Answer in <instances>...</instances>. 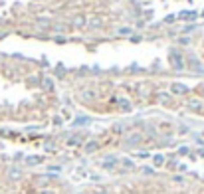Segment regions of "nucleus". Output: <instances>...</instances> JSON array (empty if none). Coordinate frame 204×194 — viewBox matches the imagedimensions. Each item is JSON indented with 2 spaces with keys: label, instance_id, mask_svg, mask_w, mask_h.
I'll list each match as a JSON object with an SVG mask.
<instances>
[{
  "label": "nucleus",
  "instance_id": "obj_1",
  "mask_svg": "<svg viewBox=\"0 0 204 194\" xmlns=\"http://www.w3.org/2000/svg\"><path fill=\"white\" fill-rule=\"evenodd\" d=\"M172 61H174V66H176V68H182V59H180V56H178V54H172Z\"/></svg>",
  "mask_w": 204,
  "mask_h": 194
},
{
  "label": "nucleus",
  "instance_id": "obj_5",
  "mask_svg": "<svg viewBox=\"0 0 204 194\" xmlns=\"http://www.w3.org/2000/svg\"><path fill=\"white\" fill-rule=\"evenodd\" d=\"M155 162L157 164H163V157H155Z\"/></svg>",
  "mask_w": 204,
  "mask_h": 194
},
{
  "label": "nucleus",
  "instance_id": "obj_3",
  "mask_svg": "<svg viewBox=\"0 0 204 194\" xmlns=\"http://www.w3.org/2000/svg\"><path fill=\"white\" fill-rule=\"evenodd\" d=\"M85 148H87V151H95V148H97V143H89Z\"/></svg>",
  "mask_w": 204,
  "mask_h": 194
},
{
  "label": "nucleus",
  "instance_id": "obj_6",
  "mask_svg": "<svg viewBox=\"0 0 204 194\" xmlns=\"http://www.w3.org/2000/svg\"><path fill=\"white\" fill-rule=\"evenodd\" d=\"M46 194H52V192H46Z\"/></svg>",
  "mask_w": 204,
  "mask_h": 194
},
{
  "label": "nucleus",
  "instance_id": "obj_2",
  "mask_svg": "<svg viewBox=\"0 0 204 194\" xmlns=\"http://www.w3.org/2000/svg\"><path fill=\"white\" fill-rule=\"evenodd\" d=\"M172 89H174L176 93H184V87H182V85H178V83H174V85H172Z\"/></svg>",
  "mask_w": 204,
  "mask_h": 194
},
{
  "label": "nucleus",
  "instance_id": "obj_4",
  "mask_svg": "<svg viewBox=\"0 0 204 194\" xmlns=\"http://www.w3.org/2000/svg\"><path fill=\"white\" fill-rule=\"evenodd\" d=\"M28 162H30V164H36V162H40V159H38V157H32V159H28Z\"/></svg>",
  "mask_w": 204,
  "mask_h": 194
}]
</instances>
